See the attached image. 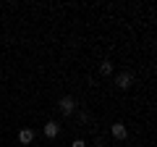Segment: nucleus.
<instances>
[{"mask_svg": "<svg viewBox=\"0 0 157 147\" xmlns=\"http://www.w3.org/2000/svg\"><path fill=\"white\" fill-rule=\"evenodd\" d=\"M32 139H34V131L32 129H21V131H18V142H21V145H32Z\"/></svg>", "mask_w": 157, "mask_h": 147, "instance_id": "obj_4", "label": "nucleus"}, {"mask_svg": "<svg viewBox=\"0 0 157 147\" xmlns=\"http://www.w3.org/2000/svg\"><path fill=\"white\" fill-rule=\"evenodd\" d=\"M100 74H102V76H110V74H113V63L110 61H102L100 63Z\"/></svg>", "mask_w": 157, "mask_h": 147, "instance_id": "obj_6", "label": "nucleus"}, {"mask_svg": "<svg viewBox=\"0 0 157 147\" xmlns=\"http://www.w3.org/2000/svg\"><path fill=\"white\" fill-rule=\"evenodd\" d=\"M115 84L121 87V89H128V87H131V74H128V71L118 74V76H115Z\"/></svg>", "mask_w": 157, "mask_h": 147, "instance_id": "obj_2", "label": "nucleus"}, {"mask_svg": "<svg viewBox=\"0 0 157 147\" xmlns=\"http://www.w3.org/2000/svg\"><path fill=\"white\" fill-rule=\"evenodd\" d=\"M45 137H50V139L58 137V124H55V121H47V124H45Z\"/></svg>", "mask_w": 157, "mask_h": 147, "instance_id": "obj_5", "label": "nucleus"}, {"mask_svg": "<svg viewBox=\"0 0 157 147\" xmlns=\"http://www.w3.org/2000/svg\"><path fill=\"white\" fill-rule=\"evenodd\" d=\"M113 137H115V139H126V137H128V131H126V126L123 124H113Z\"/></svg>", "mask_w": 157, "mask_h": 147, "instance_id": "obj_3", "label": "nucleus"}, {"mask_svg": "<svg viewBox=\"0 0 157 147\" xmlns=\"http://www.w3.org/2000/svg\"><path fill=\"white\" fill-rule=\"evenodd\" d=\"M58 108H60V113L71 116L73 110H76V100H73L71 95H66V97H60V100H58Z\"/></svg>", "mask_w": 157, "mask_h": 147, "instance_id": "obj_1", "label": "nucleus"}, {"mask_svg": "<svg viewBox=\"0 0 157 147\" xmlns=\"http://www.w3.org/2000/svg\"><path fill=\"white\" fill-rule=\"evenodd\" d=\"M71 147H86V145H84V139H73V145H71Z\"/></svg>", "mask_w": 157, "mask_h": 147, "instance_id": "obj_7", "label": "nucleus"}]
</instances>
